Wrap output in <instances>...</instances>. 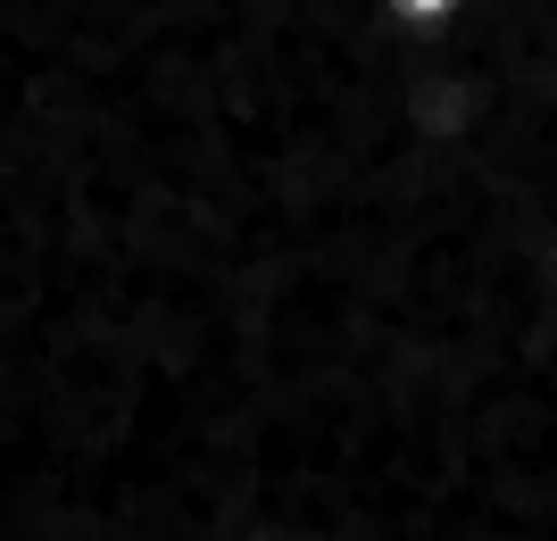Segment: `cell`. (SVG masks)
<instances>
[{
	"label": "cell",
	"instance_id": "obj_1",
	"mask_svg": "<svg viewBox=\"0 0 557 541\" xmlns=\"http://www.w3.org/2000/svg\"><path fill=\"white\" fill-rule=\"evenodd\" d=\"M374 9H392L399 25H424V34H433V25H449L466 9V0H374Z\"/></svg>",
	"mask_w": 557,
	"mask_h": 541
},
{
	"label": "cell",
	"instance_id": "obj_2",
	"mask_svg": "<svg viewBox=\"0 0 557 541\" xmlns=\"http://www.w3.org/2000/svg\"><path fill=\"white\" fill-rule=\"evenodd\" d=\"M541 308H549V333H557V242L541 250Z\"/></svg>",
	"mask_w": 557,
	"mask_h": 541
}]
</instances>
